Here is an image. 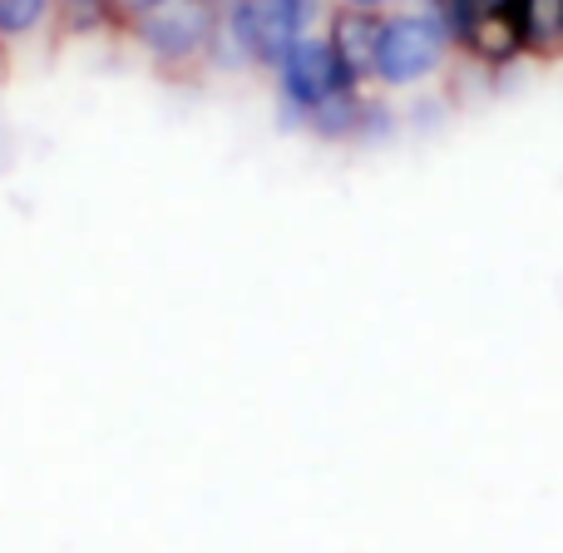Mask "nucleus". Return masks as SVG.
<instances>
[{
  "mask_svg": "<svg viewBox=\"0 0 563 553\" xmlns=\"http://www.w3.org/2000/svg\"><path fill=\"white\" fill-rule=\"evenodd\" d=\"M228 10L223 0H154L139 15L134 40L148 49L158 75L198 79L223 49Z\"/></svg>",
  "mask_w": 563,
  "mask_h": 553,
  "instance_id": "nucleus-1",
  "label": "nucleus"
},
{
  "mask_svg": "<svg viewBox=\"0 0 563 553\" xmlns=\"http://www.w3.org/2000/svg\"><path fill=\"white\" fill-rule=\"evenodd\" d=\"M228 30L223 45L238 49L243 65L282 69V59L311 35L317 0H228Z\"/></svg>",
  "mask_w": 563,
  "mask_h": 553,
  "instance_id": "nucleus-2",
  "label": "nucleus"
},
{
  "mask_svg": "<svg viewBox=\"0 0 563 553\" xmlns=\"http://www.w3.org/2000/svg\"><path fill=\"white\" fill-rule=\"evenodd\" d=\"M455 49L450 25L435 10H396L386 15V35H380V65H376V85L386 89H406L416 79L435 75L445 65V55Z\"/></svg>",
  "mask_w": 563,
  "mask_h": 553,
  "instance_id": "nucleus-3",
  "label": "nucleus"
},
{
  "mask_svg": "<svg viewBox=\"0 0 563 553\" xmlns=\"http://www.w3.org/2000/svg\"><path fill=\"white\" fill-rule=\"evenodd\" d=\"M277 89H282V114L301 124V114H307V109H317L321 99L341 95V89H356V85H351L341 55L331 49V40L327 35H307L287 59H282Z\"/></svg>",
  "mask_w": 563,
  "mask_h": 553,
  "instance_id": "nucleus-4",
  "label": "nucleus"
},
{
  "mask_svg": "<svg viewBox=\"0 0 563 553\" xmlns=\"http://www.w3.org/2000/svg\"><path fill=\"white\" fill-rule=\"evenodd\" d=\"M380 35H386V15L380 10H361V5H336L327 20V40L341 55L351 85H376V65H380Z\"/></svg>",
  "mask_w": 563,
  "mask_h": 553,
  "instance_id": "nucleus-5",
  "label": "nucleus"
},
{
  "mask_svg": "<svg viewBox=\"0 0 563 553\" xmlns=\"http://www.w3.org/2000/svg\"><path fill=\"white\" fill-rule=\"evenodd\" d=\"M455 49L470 55L479 69H509L515 59H525V30H519V10H475L470 20H460Z\"/></svg>",
  "mask_w": 563,
  "mask_h": 553,
  "instance_id": "nucleus-6",
  "label": "nucleus"
},
{
  "mask_svg": "<svg viewBox=\"0 0 563 553\" xmlns=\"http://www.w3.org/2000/svg\"><path fill=\"white\" fill-rule=\"evenodd\" d=\"M301 129H311L317 139H331V144H351V139H376L390 129L386 104L366 95V89H341V95L321 99L317 109L301 114Z\"/></svg>",
  "mask_w": 563,
  "mask_h": 553,
  "instance_id": "nucleus-7",
  "label": "nucleus"
},
{
  "mask_svg": "<svg viewBox=\"0 0 563 553\" xmlns=\"http://www.w3.org/2000/svg\"><path fill=\"white\" fill-rule=\"evenodd\" d=\"M519 30H525V55L559 65L563 59V0H519Z\"/></svg>",
  "mask_w": 563,
  "mask_h": 553,
  "instance_id": "nucleus-8",
  "label": "nucleus"
},
{
  "mask_svg": "<svg viewBox=\"0 0 563 553\" xmlns=\"http://www.w3.org/2000/svg\"><path fill=\"white\" fill-rule=\"evenodd\" d=\"M55 0H0V40H25L30 30L45 25Z\"/></svg>",
  "mask_w": 563,
  "mask_h": 553,
  "instance_id": "nucleus-9",
  "label": "nucleus"
},
{
  "mask_svg": "<svg viewBox=\"0 0 563 553\" xmlns=\"http://www.w3.org/2000/svg\"><path fill=\"white\" fill-rule=\"evenodd\" d=\"M49 15L59 20V30L69 35H85V30H109V15H104V0H55Z\"/></svg>",
  "mask_w": 563,
  "mask_h": 553,
  "instance_id": "nucleus-10",
  "label": "nucleus"
},
{
  "mask_svg": "<svg viewBox=\"0 0 563 553\" xmlns=\"http://www.w3.org/2000/svg\"><path fill=\"white\" fill-rule=\"evenodd\" d=\"M154 5V0H104V15H109V30H119V35H134L139 15Z\"/></svg>",
  "mask_w": 563,
  "mask_h": 553,
  "instance_id": "nucleus-11",
  "label": "nucleus"
},
{
  "mask_svg": "<svg viewBox=\"0 0 563 553\" xmlns=\"http://www.w3.org/2000/svg\"><path fill=\"white\" fill-rule=\"evenodd\" d=\"M341 5H361V10H380L386 0H341Z\"/></svg>",
  "mask_w": 563,
  "mask_h": 553,
  "instance_id": "nucleus-12",
  "label": "nucleus"
}]
</instances>
